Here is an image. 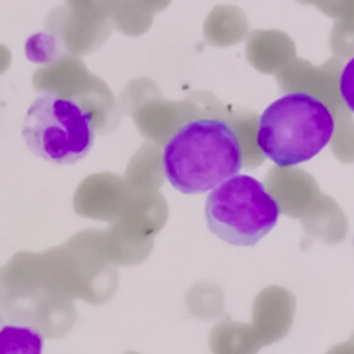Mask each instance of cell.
Segmentation results:
<instances>
[{
	"instance_id": "cell-1",
	"label": "cell",
	"mask_w": 354,
	"mask_h": 354,
	"mask_svg": "<svg viewBox=\"0 0 354 354\" xmlns=\"http://www.w3.org/2000/svg\"><path fill=\"white\" fill-rule=\"evenodd\" d=\"M167 181L188 195L214 189L242 167L235 131L218 119H196L181 126L163 147Z\"/></svg>"
},
{
	"instance_id": "cell-2",
	"label": "cell",
	"mask_w": 354,
	"mask_h": 354,
	"mask_svg": "<svg viewBox=\"0 0 354 354\" xmlns=\"http://www.w3.org/2000/svg\"><path fill=\"white\" fill-rule=\"evenodd\" d=\"M333 131V115L321 100L307 93H288L260 115L256 141L277 166L289 167L318 155Z\"/></svg>"
},
{
	"instance_id": "cell-3",
	"label": "cell",
	"mask_w": 354,
	"mask_h": 354,
	"mask_svg": "<svg viewBox=\"0 0 354 354\" xmlns=\"http://www.w3.org/2000/svg\"><path fill=\"white\" fill-rule=\"evenodd\" d=\"M279 205L254 177L235 174L212 189L205 203L209 231L234 246H253L279 218Z\"/></svg>"
},
{
	"instance_id": "cell-4",
	"label": "cell",
	"mask_w": 354,
	"mask_h": 354,
	"mask_svg": "<svg viewBox=\"0 0 354 354\" xmlns=\"http://www.w3.org/2000/svg\"><path fill=\"white\" fill-rule=\"evenodd\" d=\"M21 133L33 155L54 165H72L90 152L94 123L76 101L47 91L30 104Z\"/></svg>"
},
{
	"instance_id": "cell-5",
	"label": "cell",
	"mask_w": 354,
	"mask_h": 354,
	"mask_svg": "<svg viewBox=\"0 0 354 354\" xmlns=\"http://www.w3.org/2000/svg\"><path fill=\"white\" fill-rule=\"evenodd\" d=\"M339 88L344 104L354 112V57H351L342 69Z\"/></svg>"
}]
</instances>
